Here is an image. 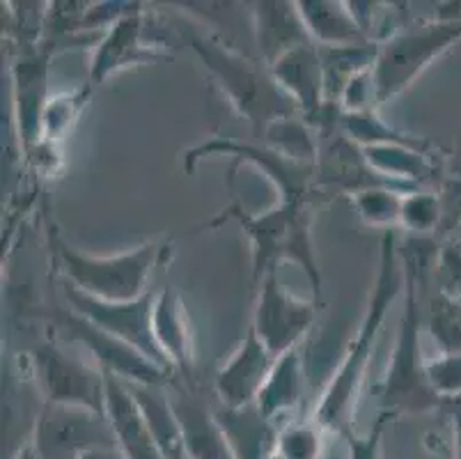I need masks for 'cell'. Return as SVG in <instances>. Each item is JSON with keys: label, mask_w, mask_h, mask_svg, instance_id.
Masks as SVG:
<instances>
[{"label": "cell", "mask_w": 461, "mask_h": 459, "mask_svg": "<svg viewBox=\"0 0 461 459\" xmlns=\"http://www.w3.org/2000/svg\"><path fill=\"white\" fill-rule=\"evenodd\" d=\"M406 276L400 255L397 230H385L379 243V264H376L375 283L366 303V313L360 317L358 331L351 338L345 356L339 361L338 370L330 377L324 395H321L314 420L326 432H349L351 416L363 384H366L367 370H370L372 353H375L379 335L391 308L404 294Z\"/></svg>", "instance_id": "1"}, {"label": "cell", "mask_w": 461, "mask_h": 459, "mask_svg": "<svg viewBox=\"0 0 461 459\" xmlns=\"http://www.w3.org/2000/svg\"><path fill=\"white\" fill-rule=\"evenodd\" d=\"M404 264V298L397 322L395 344H393L391 363L384 374L379 389V411L388 414L393 420L400 416L427 414L431 409H441L443 399L431 389L427 377V359L422 353V297L420 288L425 285L427 255L416 251L411 243L409 258L400 251Z\"/></svg>", "instance_id": "2"}, {"label": "cell", "mask_w": 461, "mask_h": 459, "mask_svg": "<svg viewBox=\"0 0 461 459\" xmlns=\"http://www.w3.org/2000/svg\"><path fill=\"white\" fill-rule=\"evenodd\" d=\"M223 221H234L253 248V285L258 288L269 273H278L283 262H292L303 269L312 288V301L321 298V269L312 242V202H283L262 214L246 212L239 202L218 214L209 227Z\"/></svg>", "instance_id": "3"}, {"label": "cell", "mask_w": 461, "mask_h": 459, "mask_svg": "<svg viewBox=\"0 0 461 459\" xmlns=\"http://www.w3.org/2000/svg\"><path fill=\"white\" fill-rule=\"evenodd\" d=\"M188 46L203 62L209 78L221 87L234 113L249 122L258 141L276 122L301 117L292 96L276 83L262 60L239 53L221 37L200 35L195 31L188 35Z\"/></svg>", "instance_id": "4"}, {"label": "cell", "mask_w": 461, "mask_h": 459, "mask_svg": "<svg viewBox=\"0 0 461 459\" xmlns=\"http://www.w3.org/2000/svg\"><path fill=\"white\" fill-rule=\"evenodd\" d=\"M49 246L65 285L87 297L113 303L145 297L149 292V276L170 251L167 243L148 242L117 255H90L67 243L56 227L49 233Z\"/></svg>", "instance_id": "5"}, {"label": "cell", "mask_w": 461, "mask_h": 459, "mask_svg": "<svg viewBox=\"0 0 461 459\" xmlns=\"http://www.w3.org/2000/svg\"><path fill=\"white\" fill-rule=\"evenodd\" d=\"M461 41V19H431L404 25L379 41L372 81L376 108L404 95L413 83Z\"/></svg>", "instance_id": "6"}, {"label": "cell", "mask_w": 461, "mask_h": 459, "mask_svg": "<svg viewBox=\"0 0 461 459\" xmlns=\"http://www.w3.org/2000/svg\"><path fill=\"white\" fill-rule=\"evenodd\" d=\"M230 157L234 161H246L269 177L271 184L280 191L283 202L317 200V168L314 163H299L285 157L269 145L255 141H237L228 136H209L207 141L188 147L182 154V168L186 175L198 170L204 159Z\"/></svg>", "instance_id": "7"}, {"label": "cell", "mask_w": 461, "mask_h": 459, "mask_svg": "<svg viewBox=\"0 0 461 459\" xmlns=\"http://www.w3.org/2000/svg\"><path fill=\"white\" fill-rule=\"evenodd\" d=\"M31 365L44 402L106 416V372L99 365L78 359L53 340L32 347Z\"/></svg>", "instance_id": "8"}, {"label": "cell", "mask_w": 461, "mask_h": 459, "mask_svg": "<svg viewBox=\"0 0 461 459\" xmlns=\"http://www.w3.org/2000/svg\"><path fill=\"white\" fill-rule=\"evenodd\" d=\"M31 445L37 459H81L90 450H117L106 416L49 402L37 414Z\"/></svg>", "instance_id": "9"}, {"label": "cell", "mask_w": 461, "mask_h": 459, "mask_svg": "<svg viewBox=\"0 0 461 459\" xmlns=\"http://www.w3.org/2000/svg\"><path fill=\"white\" fill-rule=\"evenodd\" d=\"M65 297L69 308L86 317L87 322L95 324L96 328H102L113 338L122 340V343L131 344L133 349L142 352L149 361L158 365V368L175 372L170 361L166 359V353L157 344L152 328V315H154V301H157V292H148L145 297L136 298V301H102V298L87 297V294L78 292V289L65 285Z\"/></svg>", "instance_id": "10"}, {"label": "cell", "mask_w": 461, "mask_h": 459, "mask_svg": "<svg viewBox=\"0 0 461 459\" xmlns=\"http://www.w3.org/2000/svg\"><path fill=\"white\" fill-rule=\"evenodd\" d=\"M314 317H317V303L292 297L280 285L278 273H269L258 285V301H255L250 328L276 359L292 349H299L310 328L314 326Z\"/></svg>", "instance_id": "11"}, {"label": "cell", "mask_w": 461, "mask_h": 459, "mask_svg": "<svg viewBox=\"0 0 461 459\" xmlns=\"http://www.w3.org/2000/svg\"><path fill=\"white\" fill-rule=\"evenodd\" d=\"M56 322L65 328L71 338H77L78 343L86 344L87 352L96 359V365L108 374H115L117 379H122L124 384H142V386H173L177 381L173 372L158 368L154 361L131 344L122 343V340L113 338L111 334L96 328L95 324L87 322L74 310H62L56 315Z\"/></svg>", "instance_id": "12"}, {"label": "cell", "mask_w": 461, "mask_h": 459, "mask_svg": "<svg viewBox=\"0 0 461 459\" xmlns=\"http://www.w3.org/2000/svg\"><path fill=\"white\" fill-rule=\"evenodd\" d=\"M173 60L163 50V44L148 40V16L140 3H133L115 23L96 41L90 62V83H106L113 74L127 71L131 67L154 65Z\"/></svg>", "instance_id": "13"}, {"label": "cell", "mask_w": 461, "mask_h": 459, "mask_svg": "<svg viewBox=\"0 0 461 459\" xmlns=\"http://www.w3.org/2000/svg\"><path fill=\"white\" fill-rule=\"evenodd\" d=\"M53 46L46 41L21 50L12 65V95H14V124L21 150L35 157L44 147V113L49 106L46 83L51 65Z\"/></svg>", "instance_id": "14"}, {"label": "cell", "mask_w": 461, "mask_h": 459, "mask_svg": "<svg viewBox=\"0 0 461 459\" xmlns=\"http://www.w3.org/2000/svg\"><path fill=\"white\" fill-rule=\"evenodd\" d=\"M276 356L264 347L253 328L246 331L244 343L230 356L228 363L213 377V393L223 409L241 411L255 407L259 393L276 368Z\"/></svg>", "instance_id": "15"}, {"label": "cell", "mask_w": 461, "mask_h": 459, "mask_svg": "<svg viewBox=\"0 0 461 459\" xmlns=\"http://www.w3.org/2000/svg\"><path fill=\"white\" fill-rule=\"evenodd\" d=\"M175 416L184 435V445L191 459H237L223 423L212 404L188 384L175 381L167 386Z\"/></svg>", "instance_id": "16"}, {"label": "cell", "mask_w": 461, "mask_h": 459, "mask_svg": "<svg viewBox=\"0 0 461 459\" xmlns=\"http://www.w3.org/2000/svg\"><path fill=\"white\" fill-rule=\"evenodd\" d=\"M269 71L276 83L292 96L301 117L310 126H314L324 117L330 104L326 101L324 65H321L320 46L310 41V44L289 50L276 65L269 67Z\"/></svg>", "instance_id": "17"}, {"label": "cell", "mask_w": 461, "mask_h": 459, "mask_svg": "<svg viewBox=\"0 0 461 459\" xmlns=\"http://www.w3.org/2000/svg\"><path fill=\"white\" fill-rule=\"evenodd\" d=\"M106 418L115 435L117 453L124 459H166L148 418L129 386L106 372Z\"/></svg>", "instance_id": "18"}, {"label": "cell", "mask_w": 461, "mask_h": 459, "mask_svg": "<svg viewBox=\"0 0 461 459\" xmlns=\"http://www.w3.org/2000/svg\"><path fill=\"white\" fill-rule=\"evenodd\" d=\"M152 328L157 344L177 372L179 381L188 384L195 379V347L188 310L177 288L166 285L157 292L152 315Z\"/></svg>", "instance_id": "19"}, {"label": "cell", "mask_w": 461, "mask_h": 459, "mask_svg": "<svg viewBox=\"0 0 461 459\" xmlns=\"http://www.w3.org/2000/svg\"><path fill=\"white\" fill-rule=\"evenodd\" d=\"M250 19H253L255 41H258L259 60L267 67L276 65L285 53L310 44L308 28H305L296 3L287 0H264L253 3Z\"/></svg>", "instance_id": "20"}, {"label": "cell", "mask_w": 461, "mask_h": 459, "mask_svg": "<svg viewBox=\"0 0 461 459\" xmlns=\"http://www.w3.org/2000/svg\"><path fill=\"white\" fill-rule=\"evenodd\" d=\"M363 154L372 170L411 191L427 188L443 172L441 159L436 157L434 147L375 145L363 147Z\"/></svg>", "instance_id": "21"}, {"label": "cell", "mask_w": 461, "mask_h": 459, "mask_svg": "<svg viewBox=\"0 0 461 459\" xmlns=\"http://www.w3.org/2000/svg\"><path fill=\"white\" fill-rule=\"evenodd\" d=\"M301 399H303V359L299 349H292L276 361L274 372L259 393L255 409L264 420L278 427L296 418L294 414L301 407Z\"/></svg>", "instance_id": "22"}, {"label": "cell", "mask_w": 461, "mask_h": 459, "mask_svg": "<svg viewBox=\"0 0 461 459\" xmlns=\"http://www.w3.org/2000/svg\"><path fill=\"white\" fill-rule=\"evenodd\" d=\"M310 40L317 46H356L372 41L339 0H296Z\"/></svg>", "instance_id": "23"}, {"label": "cell", "mask_w": 461, "mask_h": 459, "mask_svg": "<svg viewBox=\"0 0 461 459\" xmlns=\"http://www.w3.org/2000/svg\"><path fill=\"white\" fill-rule=\"evenodd\" d=\"M216 414L228 432L237 459H276V425L264 420L255 407L241 411L218 407Z\"/></svg>", "instance_id": "24"}, {"label": "cell", "mask_w": 461, "mask_h": 459, "mask_svg": "<svg viewBox=\"0 0 461 459\" xmlns=\"http://www.w3.org/2000/svg\"><path fill=\"white\" fill-rule=\"evenodd\" d=\"M320 56L321 65H324L326 101L330 106L339 108V99H342L345 87L358 74L375 69L379 44L367 41V44L356 46H320Z\"/></svg>", "instance_id": "25"}, {"label": "cell", "mask_w": 461, "mask_h": 459, "mask_svg": "<svg viewBox=\"0 0 461 459\" xmlns=\"http://www.w3.org/2000/svg\"><path fill=\"white\" fill-rule=\"evenodd\" d=\"M339 129L349 136L358 147H375V145H409V147H431L429 142L418 136L400 132L397 126L381 120L379 111H360L345 113L339 111Z\"/></svg>", "instance_id": "26"}, {"label": "cell", "mask_w": 461, "mask_h": 459, "mask_svg": "<svg viewBox=\"0 0 461 459\" xmlns=\"http://www.w3.org/2000/svg\"><path fill=\"white\" fill-rule=\"evenodd\" d=\"M259 142L299 163H317V154H320V138L303 117H287V120L276 122L264 132Z\"/></svg>", "instance_id": "27"}, {"label": "cell", "mask_w": 461, "mask_h": 459, "mask_svg": "<svg viewBox=\"0 0 461 459\" xmlns=\"http://www.w3.org/2000/svg\"><path fill=\"white\" fill-rule=\"evenodd\" d=\"M324 432L317 420L292 418L276 427V459H321Z\"/></svg>", "instance_id": "28"}, {"label": "cell", "mask_w": 461, "mask_h": 459, "mask_svg": "<svg viewBox=\"0 0 461 459\" xmlns=\"http://www.w3.org/2000/svg\"><path fill=\"white\" fill-rule=\"evenodd\" d=\"M404 196H409V193L397 191V188L391 187L366 188V191H358L351 196V205L356 207L358 216L363 218V223L372 227H381L385 233V230H395L400 225Z\"/></svg>", "instance_id": "29"}, {"label": "cell", "mask_w": 461, "mask_h": 459, "mask_svg": "<svg viewBox=\"0 0 461 459\" xmlns=\"http://www.w3.org/2000/svg\"><path fill=\"white\" fill-rule=\"evenodd\" d=\"M427 331L441 353L461 352V297L455 292L436 294L429 303Z\"/></svg>", "instance_id": "30"}, {"label": "cell", "mask_w": 461, "mask_h": 459, "mask_svg": "<svg viewBox=\"0 0 461 459\" xmlns=\"http://www.w3.org/2000/svg\"><path fill=\"white\" fill-rule=\"evenodd\" d=\"M443 223H446V200L441 193L420 188V191L404 196L400 225H404L409 233L427 237V234L441 230Z\"/></svg>", "instance_id": "31"}, {"label": "cell", "mask_w": 461, "mask_h": 459, "mask_svg": "<svg viewBox=\"0 0 461 459\" xmlns=\"http://www.w3.org/2000/svg\"><path fill=\"white\" fill-rule=\"evenodd\" d=\"M87 99H90V87L49 99V106L44 113V147L56 145L71 132V126L77 124L78 115L86 108Z\"/></svg>", "instance_id": "32"}, {"label": "cell", "mask_w": 461, "mask_h": 459, "mask_svg": "<svg viewBox=\"0 0 461 459\" xmlns=\"http://www.w3.org/2000/svg\"><path fill=\"white\" fill-rule=\"evenodd\" d=\"M427 377L441 399L461 398V352L438 353L427 361Z\"/></svg>", "instance_id": "33"}, {"label": "cell", "mask_w": 461, "mask_h": 459, "mask_svg": "<svg viewBox=\"0 0 461 459\" xmlns=\"http://www.w3.org/2000/svg\"><path fill=\"white\" fill-rule=\"evenodd\" d=\"M391 416L381 414L376 416V423L372 425L370 432L366 435H356L354 429L345 432L347 445H349V459H384V432L385 425L391 423Z\"/></svg>", "instance_id": "34"}, {"label": "cell", "mask_w": 461, "mask_h": 459, "mask_svg": "<svg viewBox=\"0 0 461 459\" xmlns=\"http://www.w3.org/2000/svg\"><path fill=\"white\" fill-rule=\"evenodd\" d=\"M441 409L450 414L452 425V445H455V459H461V398L443 399Z\"/></svg>", "instance_id": "35"}, {"label": "cell", "mask_w": 461, "mask_h": 459, "mask_svg": "<svg viewBox=\"0 0 461 459\" xmlns=\"http://www.w3.org/2000/svg\"><path fill=\"white\" fill-rule=\"evenodd\" d=\"M81 459H120V453L113 448H99V450H90V453L83 454Z\"/></svg>", "instance_id": "36"}, {"label": "cell", "mask_w": 461, "mask_h": 459, "mask_svg": "<svg viewBox=\"0 0 461 459\" xmlns=\"http://www.w3.org/2000/svg\"><path fill=\"white\" fill-rule=\"evenodd\" d=\"M12 459H37V454L35 450H32V445L26 444L23 448H19V453H16Z\"/></svg>", "instance_id": "37"}, {"label": "cell", "mask_w": 461, "mask_h": 459, "mask_svg": "<svg viewBox=\"0 0 461 459\" xmlns=\"http://www.w3.org/2000/svg\"><path fill=\"white\" fill-rule=\"evenodd\" d=\"M452 179H456V182H461V154L459 157H455V161H452Z\"/></svg>", "instance_id": "38"}, {"label": "cell", "mask_w": 461, "mask_h": 459, "mask_svg": "<svg viewBox=\"0 0 461 459\" xmlns=\"http://www.w3.org/2000/svg\"><path fill=\"white\" fill-rule=\"evenodd\" d=\"M167 459H191V457H188V454H186V450H182V453L170 454V457H167Z\"/></svg>", "instance_id": "39"}]
</instances>
